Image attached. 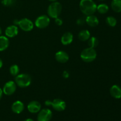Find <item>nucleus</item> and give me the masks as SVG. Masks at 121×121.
Masks as SVG:
<instances>
[{"label": "nucleus", "instance_id": "obj_6", "mask_svg": "<svg viewBox=\"0 0 121 121\" xmlns=\"http://www.w3.org/2000/svg\"><path fill=\"white\" fill-rule=\"evenodd\" d=\"M50 22L49 17L46 15H42L37 18L35 21V26L37 28L43 29L48 26Z\"/></svg>", "mask_w": 121, "mask_h": 121}, {"label": "nucleus", "instance_id": "obj_28", "mask_svg": "<svg viewBox=\"0 0 121 121\" xmlns=\"http://www.w3.org/2000/svg\"><path fill=\"white\" fill-rule=\"evenodd\" d=\"M3 91H2V89L0 88V100H1V99L2 98V95H3Z\"/></svg>", "mask_w": 121, "mask_h": 121}, {"label": "nucleus", "instance_id": "obj_27", "mask_svg": "<svg viewBox=\"0 0 121 121\" xmlns=\"http://www.w3.org/2000/svg\"><path fill=\"white\" fill-rule=\"evenodd\" d=\"M85 20H83V19L79 18L78 20V21H77V24H78V25H79V26H82V25L84 24V23H85Z\"/></svg>", "mask_w": 121, "mask_h": 121}, {"label": "nucleus", "instance_id": "obj_15", "mask_svg": "<svg viewBox=\"0 0 121 121\" xmlns=\"http://www.w3.org/2000/svg\"><path fill=\"white\" fill-rule=\"evenodd\" d=\"M73 40V35L70 32H66L61 38V42L62 44L66 46L69 45L72 43Z\"/></svg>", "mask_w": 121, "mask_h": 121}, {"label": "nucleus", "instance_id": "obj_31", "mask_svg": "<svg viewBox=\"0 0 121 121\" xmlns=\"http://www.w3.org/2000/svg\"><path fill=\"white\" fill-rule=\"evenodd\" d=\"M1 34H2V29H1V27H0V35H1Z\"/></svg>", "mask_w": 121, "mask_h": 121}, {"label": "nucleus", "instance_id": "obj_2", "mask_svg": "<svg viewBox=\"0 0 121 121\" xmlns=\"http://www.w3.org/2000/svg\"><path fill=\"white\" fill-rule=\"evenodd\" d=\"M97 57L96 51L95 48L92 47H87L82 51L80 53V58L83 61L86 63H91L94 61Z\"/></svg>", "mask_w": 121, "mask_h": 121}, {"label": "nucleus", "instance_id": "obj_14", "mask_svg": "<svg viewBox=\"0 0 121 121\" xmlns=\"http://www.w3.org/2000/svg\"><path fill=\"white\" fill-rule=\"evenodd\" d=\"M85 22L87 23L89 26L91 27H96L99 24V20L96 16L93 14L90 15H87V17L85 19Z\"/></svg>", "mask_w": 121, "mask_h": 121}, {"label": "nucleus", "instance_id": "obj_11", "mask_svg": "<svg viewBox=\"0 0 121 121\" xmlns=\"http://www.w3.org/2000/svg\"><path fill=\"white\" fill-rule=\"evenodd\" d=\"M18 33V28L15 25H11L7 27L5 31L6 37L8 38H13L16 36Z\"/></svg>", "mask_w": 121, "mask_h": 121}, {"label": "nucleus", "instance_id": "obj_23", "mask_svg": "<svg viewBox=\"0 0 121 121\" xmlns=\"http://www.w3.org/2000/svg\"><path fill=\"white\" fill-rule=\"evenodd\" d=\"M20 68L17 65H13L9 67V73L13 76H16L19 74Z\"/></svg>", "mask_w": 121, "mask_h": 121}, {"label": "nucleus", "instance_id": "obj_13", "mask_svg": "<svg viewBox=\"0 0 121 121\" xmlns=\"http://www.w3.org/2000/svg\"><path fill=\"white\" fill-rule=\"evenodd\" d=\"M24 109V104L20 100H17L14 102L11 106V109L13 112L17 114H20Z\"/></svg>", "mask_w": 121, "mask_h": 121}, {"label": "nucleus", "instance_id": "obj_10", "mask_svg": "<svg viewBox=\"0 0 121 121\" xmlns=\"http://www.w3.org/2000/svg\"><path fill=\"white\" fill-rule=\"evenodd\" d=\"M41 105L40 103L38 101L33 100L30 102L27 106V109L30 113H36L39 112L41 110Z\"/></svg>", "mask_w": 121, "mask_h": 121}, {"label": "nucleus", "instance_id": "obj_8", "mask_svg": "<svg viewBox=\"0 0 121 121\" xmlns=\"http://www.w3.org/2000/svg\"><path fill=\"white\" fill-rule=\"evenodd\" d=\"M17 89V85L15 82L8 81L4 86L2 91L5 95L8 96L12 95L15 93Z\"/></svg>", "mask_w": 121, "mask_h": 121}, {"label": "nucleus", "instance_id": "obj_18", "mask_svg": "<svg viewBox=\"0 0 121 121\" xmlns=\"http://www.w3.org/2000/svg\"><path fill=\"white\" fill-rule=\"evenodd\" d=\"M78 37L80 41H86L91 37V33L87 30H83L79 33Z\"/></svg>", "mask_w": 121, "mask_h": 121}, {"label": "nucleus", "instance_id": "obj_5", "mask_svg": "<svg viewBox=\"0 0 121 121\" xmlns=\"http://www.w3.org/2000/svg\"><path fill=\"white\" fill-rule=\"evenodd\" d=\"M45 105L47 106H52L54 110L59 112L63 111L66 108V102L60 99H55L52 101L47 100L45 102Z\"/></svg>", "mask_w": 121, "mask_h": 121}, {"label": "nucleus", "instance_id": "obj_30", "mask_svg": "<svg viewBox=\"0 0 121 121\" xmlns=\"http://www.w3.org/2000/svg\"><path fill=\"white\" fill-rule=\"evenodd\" d=\"M24 121H34L32 119H30V118H28V119H26V120H24Z\"/></svg>", "mask_w": 121, "mask_h": 121}, {"label": "nucleus", "instance_id": "obj_4", "mask_svg": "<svg viewBox=\"0 0 121 121\" xmlns=\"http://www.w3.org/2000/svg\"><path fill=\"white\" fill-rule=\"evenodd\" d=\"M15 82L17 86L21 88H25L31 85V78L29 74H20L15 76Z\"/></svg>", "mask_w": 121, "mask_h": 121}, {"label": "nucleus", "instance_id": "obj_33", "mask_svg": "<svg viewBox=\"0 0 121 121\" xmlns=\"http://www.w3.org/2000/svg\"><path fill=\"white\" fill-rule=\"evenodd\" d=\"M100 1H103V0H100Z\"/></svg>", "mask_w": 121, "mask_h": 121}, {"label": "nucleus", "instance_id": "obj_12", "mask_svg": "<svg viewBox=\"0 0 121 121\" xmlns=\"http://www.w3.org/2000/svg\"><path fill=\"white\" fill-rule=\"evenodd\" d=\"M56 60L61 63H65L67 62L69 59V54L64 51L60 50L57 52L55 54Z\"/></svg>", "mask_w": 121, "mask_h": 121}, {"label": "nucleus", "instance_id": "obj_7", "mask_svg": "<svg viewBox=\"0 0 121 121\" xmlns=\"http://www.w3.org/2000/svg\"><path fill=\"white\" fill-rule=\"evenodd\" d=\"M18 26L22 30L24 31H30L34 28V24L30 19L24 18L21 20H18Z\"/></svg>", "mask_w": 121, "mask_h": 121}, {"label": "nucleus", "instance_id": "obj_1", "mask_svg": "<svg viewBox=\"0 0 121 121\" xmlns=\"http://www.w3.org/2000/svg\"><path fill=\"white\" fill-rule=\"evenodd\" d=\"M79 7L82 13L87 16L95 13L97 5L93 0H81L79 4Z\"/></svg>", "mask_w": 121, "mask_h": 121}, {"label": "nucleus", "instance_id": "obj_25", "mask_svg": "<svg viewBox=\"0 0 121 121\" xmlns=\"http://www.w3.org/2000/svg\"><path fill=\"white\" fill-rule=\"evenodd\" d=\"M55 23L56 24L57 26H61L63 24V20L60 18L57 17L55 18Z\"/></svg>", "mask_w": 121, "mask_h": 121}, {"label": "nucleus", "instance_id": "obj_19", "mask_svg": "<svg viewBox=\"0 0 121 121\" xmlns=\"http://www.w3.org/2000/svg\"><path fill=\"white\" fill-rule=\"evenodd\" d=\"M111 8L116 13L121 12V0H112L111 2Z\"/></svg>", "mask_w": 121, "mask_h": 121}, {"label": "nucleus", "instance_id": "obj_26", "mask_svg": "<svg viewBox=\"0 0 121 121\" xmlns=\"http://www.w3.org/2000/svg\"><path fill=\"white\" fill-rule=\"evenodd\" d=\"M62 75H63V77L65 79H67V78H69L70 76L69 73L68 71H66V70L64 71V72H63Z\"/></svg>", "mask_w": 121, "mask_h": 121}, {"label": "nucleus", "instance_id": "obj_9", "mask_svg": "<svg viewBox=\"0 0 121 121\" xmlns=\"http://www.w3.org/2000/svg\"><path fill=\"white\" fill-rule=\"evenodd\" d=\"M52 118V112L49 109H43L39 111L37 121H50Z\"/></svg>", "mask_w": 121, "mask_h": 121}, {"label": "nucleus", "instance_id": "obj_3", "mask_svg": "<svg viewBox=\"0 0 121 121\" xmlns=\"http://www.w3.org/2000/svg\"><path fill=\"white\" fill-rule=\"evenodd\" d=\"M62 10V6L59 2H52L47 8V13L50 17L56 18L60 16Z\"/></svg>", "mask_w": 121, "mask_h": 121}, {"label": "nucleus", "instance_id": "obj_29", "mask_svg": "<svg viewBox=\"0 0 121 121\" xmlns=\"http://www.w3.org/2000/svg\"><path fill=\"white\" fill-rule=\"evenodd\" d=\"M2 65H3V62H2V60L0 59V69L2 67Z\"/></svg>", "mask_w": 121, "mask_h": 121}, {"label": "nucleus", "instance_id": "obj_24", "mask_svg": "<svg viewBox=\"0 0 121 121\" xmlns=\"http://www.w3.org/2000/svg\"><path fill=\"white\" fill-rule=\"evenodd\" d=\"M1 2L5 7H11L15 4L16 0H2Z\"/></svg>", "mask_w": 121, "mask_h": 121}, {"label": "nucleus", "instance_id": "obj_17", "mask_svg": "<svg viewBox=\"0 0 121 121\" xmlns=\"http://www.w3.org/2000/svg\"><path fill=\"white\" fill-rule=\"evenodd\" d=\"M9 44V39L4 35H0V52L7 49Z\"/></svg>", "mask_w": 121, "mask_h": 121}, {"label": "nucleus", "instance_id": "obj_22", "mask_svg": "<svg viewBox=\"0 0 121 121\" xmlns=\"http://www.w3.org/2000/svg\"><path fill=\"white\" fill-rule=\"evenodd\" d=\"M106 22L109 26L113 27H115L116 25H117V19L114 17L109 16L106 18Z\"/></svg>", "mask_w": 121, "mask_h": 121}, {"label": "nucleus", "instance_id": "obj_21", "mask_svg": "<svg viewBox=\"0 0 121 121\" xmlns=\"http://www.w3.org/2000/svg\"><path fill=\"white\" fill-rule=\"evenodd\" d=\"M96 11L99 12L100 14H106L109 11V7L108 5L105 4H100L99 5L97 6Z\"/></svg>", "mask_w": 121, "mask_h": 121}, {"label": "nucleus", "instance_id": "obj_20", "mask_svg": "<svg viewBox=\"0 0 121 121\" xmlns=\"http://www.w3.org/2000/svg\"><path fill=\"white\" fill-rule=\"evenodd\" d=\"M87 44L89 47L95 48L99 44V40L95 37H91L87 40Z\"/></svg>", "mask_w": 121, "mask_h": 121}, {"label": "nucleus", "instance_id": "obj_16", "mask_svg": "<svg viewBox=\"0 0 121 121\" xmlns=\"http://www.w3.org/2000/svg\"><path fill=\"white\" fill-rule=\"evenodd\" d=\"M110 94L115 99L121 98V88L118 85H113L110 89Z\"/></svg>", "mask_w": 121, "mask_h": 121}, {"label": "nucleus", "instance_id": "obj_32", "mask_svg": "<svg viewBox=\"0 0 121 121\" xmlns=\"http://www.w3.org/2000/svg\"><path fill=\"white\" fill-rule=\"evenodd\" d=\"M50 1H52V2H55V1H57V0H49Z\"/></svg>", "mask_w": 121, "mask_h": 121}]
</instances>
